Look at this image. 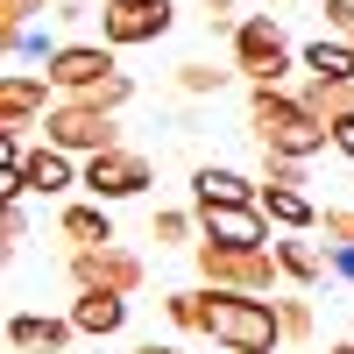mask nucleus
Masks as SVG:
<instances>
[{"mask_svg":"<svg viewBox=\"0 0 354 354\" xmlns=\"http://www.w3.org/2000/svg\"><path fill=\"white\" fill-rule=\"evenodd\" d=\"M0 43H8V64H50L57 50H64V36H57L50 21H28V28H0Z\"/></svg>","mask_w":354,"mask_h":354,"instance_id":"6ab92c4d","label":"nucleus"},{"mask_svg":"<svg viewBox=\"0 0 354 354\" xmlns=\"http://www.w3.org/2000/svg\"><path fill=\"white\" fill-rule=\"evenodd\" d=\"M277 319H283V347L312 340V298H277Z\"/></svg>","mask_w":354,"mask_h":354,"instance_id":"5701e85b","label":"nucleus"},{"mask_svg":"<svg viewBox=\"0 0 354 354\" xmlns=\"http://www.w3.org/2000/svg\"><path fill=\"white\" fill-rule=\"evenodd\" d=\"M106 8H113V0H106Z\"/></svg>","mask_w":354,"mask_h":354,"instance_id":"c9c22d12","label":"nucleus"},{"mask_svg":"<svg viewBox=\"0 0 354 354\" xmlns=\"http://www.w3.org/2000/svg\"><path fill=\"white\" fill-rule=\"evenodd\" d=\"M333 354H354V340H340V347H333Z\"/></svg>","mask_w":354,"mask_h":354,"instance_id":"f704fd0d","label":"nucleus"},{"mask_svg":"<svg viewBox=\"0 0 354 354\" xmlns=\"http://www.w3.org/2000/svg\"><path fill=\"white\" fill-rule=\"evenodd\" d=\"M319 227H326V241H354V205H326Z\"/></svg>","mask_w":354,"mask_h":354,"instance_id":"c85d7f7f","label":"nucleus"},{"mask_svg":"<svg viewBox=\"0 0 354 354\" xmlns=\"http://www.w3.org/2000/svg\"><path fill=\"white\" fill-rule=\"evenodd\" d=\"M347 340H354V333H347Z\"/></svg>","mask_w":354,"mask_h":354,"instance_id":"e433bc0d","label":"nucleus"},{"mask_svg":"<svg viewBox=\"0 0 354 354\" xmlns=\"http://www.w3.org/2000/svg\"><path fill=\"white\" fill-rule=\"evenodd\" d=\"M333 149H340V156L354 163V121H340V128H333Z\"/></svg>","mask_w":354,"mask_h":354,"instance_id":"473e14b6","label":"nucleus"},{"mask_svg":"<svg viewBox=\"0 0 354 354\" xmlns=\"http://www.w3.org/2000/svg\"><path fill=\"white\" fill-rule=\"evenodd\" d=\"M43 142L64 156H106V149H121V121L93 100H57L43 121Z\"/></svg>","mask_w":354,"mask_h":354,"instance_id":"20e7f679","label":"nucleus"},{"mask_svg":"<svg viewBox=\"0 0 354 354\" xmlns=\"http://www.w3.org/2000/svg\"><path fill=\"white\" fill-rule=\"evenodd\" d=\"M64 277H71L78 290H121V298H135V290L149 283L142 255L121 248V241H106V248H71V255H64Z\"/></svg>","mask_w":354,"mask_h":354,"instance_id":"0eeeda50","label":"nucleus"},{"mask_svg":"<svg viewBox=\"0 0 354 354\" xmlns=\"http://www.w3.org/2000/svg\"><path fill=\"white\" fill-rule=\"evenodd\" d=\"M277 270L298 283V290H319V283H333V262H326V248L319 241H305V234H283L277 241Z\"/></svg>","mask_w":354,"mask_h":354,"instance_id":"2eb2a0df","label":"nucleus"},{"mask_svg":"<svg viewBox=\"0 0 354 354\" xmlns=\"http://www.w3.org/2000/svg\"><path fill=\"white\" fill-rule=\"evenodd\" d=\"M170 0H113V8L100 15V43H113V50H135V43H156V36H170Z\"/></svg>","mask_w":354,"mask_h":354,"instance_id":"1a4fd4ad","label":"nucleus"},{"mask_svg":"<svg viewBox=\"0 0 354 354\" xmlns=\"http://www.w3.org/2000/svg\"><path fill=\"white\" fill-rule=\"evenodd\" d=\"M57 106V85L43 71H0V128H43Z\"/></svg>","mask_w":354,"mask_h":354,"instance_id":"9b49d317","label":"nucleus"},{"mask_svg":"<svg viewBox=\"0 0 354 354\" xmlns=\"http://www.w3.org/2000/svg\"><path fill=\"white\" fill-rule=\"evenodd\" d=\"M298 64H305L312 78H326V85H354V43H347V36H319V43H305Z\"/></svg>","mask_w":354,"mask_h":354,"instance_id":"aec40b11","label":"nucleus"},{"mask_svg":"<svg viewBox=\"0 0 354 354\" xmlns=\"http://www.w3.org/2000/svg\"><path fill=\"white\" fill-rule=\"evenodd\" d=\"M290 93H298V106H305V113H319L326 128L354 121V85H326V78H305V85H290Z\"/></svg>","mask_w":354,"mask_h":354,"instance_id":"412c9836","label":"nucleus"},{"mask_svg":"<svg viewBox=\"0 0 354 354\" xmlns=\"http://www.w3.org/2000/svg\"><path fill=\"white\" fill-rule=\"evenodd\" d=\"M326 36H347L354 43V0H326Z\"/></svg>","mask_w":354,"mask_h":354,"instance_id":"7c9ffc66","label":"nucleus"},{"mask_svg":"<svg viewBox=\"0 0 354 354\" xmlns=\"http://www.w3.org/2000/svg\"><path fill=\"white\" fill-rule=\"evenodd\" d=\"M57 234H64L71 248H106L113 241V213H106L100 198H71L64 213H57Z\"/></svg>","mask_w":354,"mask_h":354,"instance_id":"f3484780","label":"nucleus"},{"mask_svg":"<svg viewBox=\"0 0 354 354\" xmlns=\"http://www.w3.org/2000/svg\"><path fill=\"white\" fill-rule=\"evenodd\" d=\"M198 333H213L227 354H277L283 319H277V298H241V290L198 283Z\"/></svg>","mask_w":354,"mask_h":354,"instance_id":"f03ea898","label":"nucleus"},{"mask_svg":"<svg viewBox=\"0 0 354 354\" xmlns=\"http://www.w3.org/2000/svg\"><path fill=\"white\" fill-rule=\"evenodd\" d=\"M270 227L277 220L262 205H198V241H220V248H277Z\"/></svg>","mask_w":354,"mask_h":354,"instance_id":"9d476101","label":"nucleus"},{"mask_svg":"<svg viewBox=\"0 0 354 354\" xmlns=\"http://www.w3.org/2000/svg\"><path fill=\"white\" fill-rule=\"evenodd\" d=\"M78 326L71 319H50V312H15L8 319V354H71Z\"/></svg>","mask_w":354,"mask_h":354,"instance_id":"f8f14e48","label":"nucleus"},{"mask_svg":"<svg viewBox=\"0 0 354 354\" xmlns=\"http://www.w3.org/2000/svg\"><path fill=\"white\" fill-rule=\"evenodd\" d=\"M21 241H28V213H21V198H15V205H8V213H0V248H8V255H15Z\"/></svg>","mask_w":354,"mask_h":354,"instance_id":"bb28decb","label":"nucleus"},{"mask_svg":"<svg viewBox=\"0 0 354 354\" xmlns=\"http://www.w3.org/2000/svg\"><path fill=\"white\" fill-rule=\"evenodd\" d=\"M326 262H333V283H354V241H326Z\"/></svg>","mask_w":354,"mask_h":354,"instance_id":"2f4dec72","label":"nucleus"},{"mask_svg":"<svg viewBox=\"0 0 354 354\" xmlns=\"http://www.w3.org/2000/svg\"><path fill=\"white\" fill-rule=\"evenodd\" d=\"M113 71H121L113 43H64V50L43 64V78L57 85V100H85V93H100Z\"/></svg>","mask_w":354,"mask_h":354,"instance_id":"6e6552de","label":"nucleus"},{"mask_svg":"<svg viewBox=\"0 0 354 354\" xmlns=\"http://www.w3.org/2000/svg\"><path fill=\"white\" fill-rule=\"evenodd\" d=\"M198 15H205V28H241V15H234V0H198Z\"/></svg>","mask_w":354,"mask_h":354,"instance_id":"c756f323","label":"nucleus"},{"mask_svg":"<svg viewBox=\"0 0 354 354\" xmlns=\"http://www.w3.org/2000/svg\"><path fill=\"white\" fill-rule=\"evenodd\" d=\"M64 319H71L85 340H106V333H121V326H128V298H121V290H78Z\"/></svg>","mask_w":354,"mask_h":354,"instance_id":"ddd939ff","label":"nucleus"},{"mask_svg":"<svg viewBox=\"0 0 354 354\" xmlns=\"http://www.w3.org/2000/svg\"><path fill=\"white\" fill-rule=\"evenodd\" d=\"M78 185H85V198L121 205V198H142V192L156 185V163L121 142V149H106V156H85V163H78Z\"/></svg>","mask_w":354,"mask_h":354,"instance_id":"423d86ee","label":"nucleus"},{"mask_svg":"<svg viewBox=\"0 0 354 354\" xmlns=\"http://www.w3.org/2000/svg\"><path fill=\"white\" fill-rule=\"evenodd\" d=\"M262 185H298L305 192V163L298 156H262Z\"/></svg>","mask_w":354,"mask_h":354,"instance_id":"a878e982","label":"nucleus"},{"mask_svg":"<svg viewBox=\"0 0 354 354\" xmlns=\"http://www.w3.org/2000/svg\"><path fill=\"white\" fill-rule=\"evenodd\" d=\"M177 85H185L192 100H205V93H220V85H227V71H213V64H177Z\"/></svg>","mask_w":354,"mask_h":354,"instance_id":"393cba45","label":"nucleus"},{"mask_svg":"<svg viewBox=\"0 0 354 354\" xmlns=\"http://www.w3.org/2000/svg\"><path fill=\"white\" fill-rule=\"evenodd\" d=\"M21 185L36 192V198L71 192V185H78V156H64V149H50V142H36V149H28V163H21Z\"/></svg>","mask_w":354,"mask_h":354,"instance_id":"dca6fc26","label":"nucleus"},{"mask_svg":"<svg viewBox=\"0 0 354 354\" xmlns=\"http://www.w3.org/2000/svg\"><path fill=\"white\" fill-rule=\"evenodd\" d=\"M255 177H241V170H227V163H205V170H192V213L198 205H255Z\"/></svg>","mask_w":354,"mask_h":354,"instance_id":"4468645a","label":"nucleus"},{"mask_svg":"<svg viewBox=\"0 0 354 354\" xmlns=\"http://www.w3.org/2000/svg\"><path fill=\"white\" fill-rule=\"evenodd\" d=\"M149 241L156 248H198V213H185V205H156V213H149Z\"/></svg>","mask_w":354,"mask_h":354,"instance_id":"4be33fe9","label":"nucleus"},{"mask_svg":"<svg viewBox=\"0 0 354 354\" xmlns=\"http://www.w3.org/2000/svg\"><path fill=\"white\" fill-rule=\"evenodd\" d=\"M163 319L185 326V333H198V290H163Z\"/></svg>","mask_w":354,"mask_h":354,"instance_id":"b1692460","label":"nucleus"},{"mask_svg":"<svg viewBox=\"0 0 354 354\" xmlns=\"http://www.w3.org/2000/svg\"><path fill=\"white\" fill-rule=\"evenodd\" d=\"M248 135L262 156H298V163H312L333 142V128L305 113L298 93H283V85H248Z\"/></svg>","mask_w":354,"mask_h":354,"instance_id":"f257e3e1","label":"nucleus"},{"mask_svg":"<svg viewBox=\"0 0 354 354\" xmlns=\"http://www.w3.org/2000/svg\"><path fill=\"white\" fill-rule=\"evenodd\" d=\"M135 354H185V347H170V340H142Z\"/></svg>","mask_w":354,"mask_h":354,"instance_id":"72a5a7b5","label":"nucleus"},{"mask_svg":"<svg viewBox=\"0 0 354 354\" xmlns=\"http://www.w3.org/2000/svg\"><path fill=\"white\" fill-rule=\"evenodd\" d=\"M234 71L248 85H283L298 71V50H290V36L270 15H241V28H234Z\"/></svg>","mask_w":354,"mask_h":354,"instance_id":"39448f33","label":"nucleus"},{"mask_svg":"<svg viewBox=\"0 0 354 354\" xmlns=\"http://www.w3.org/2000/svg\"><path fill=\"white\" fill-rule=\"evenodd\" d=\"M43 8H50V0H0V28H28Z\"/></svg>","mask_w":354,"mask_h":354,"instance_id":"cd10ccee","label":"nucleus"},{"mask_svg":"<svg viewBox=\"0 0 354 354\" xmlns=\"http://www.w3.org/2000/svg\"><path fill=\"white\" fill-rule=\"evenodd\" d=\"M198 262V283H213V290H241V298H270L277 290V248H220V241H198L192 248Z\"/></svg>","mask_w":354,"mask_h":354,"instance_id":"7ed1b4c3","label":"nucleus"},{"mask_svg":"<svg viewBox=\"0 0 354 354\" xmlns=\"http://www.w3.org/2000/svg\"><path fill=\"white\" fill-rule=\"evenodd\" d=\"M255 205H262L283 234H312V227H319V205H312V192H298V185H262Z\"/></svg>","mask_w":354,"mask_h":354,"instance_id":"a211bd4d","label":"nucleus"}]
</instances>
